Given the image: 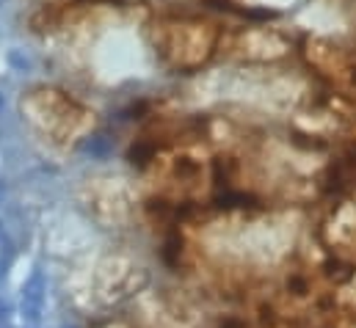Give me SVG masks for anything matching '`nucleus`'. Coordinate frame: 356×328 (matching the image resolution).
<instances>
[{
	"label": "nucleus",
	"instance_id": "f257e3e1",
	"mask_svg": "<svg viewBox=\"0 0 356 328\" xmlns=\"http://www.w3.org/2000/svg\"><path fill=\"white\" fill-rule=\"evenodd\" d=\"M42 304H44V276L39 270L31 273V279L22 284V320L39 323L42 320Z\"/></svg>",
	"mask_w": 356,
	"mask_h": 328
}]
</instances>
